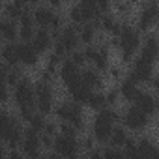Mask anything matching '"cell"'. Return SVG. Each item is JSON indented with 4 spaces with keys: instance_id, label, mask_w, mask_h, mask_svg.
Wrapping results in <instances>:
<instances>
[{
    "instance_id": "5b68a950",
    "label": "cell",
    "mask_w": 159,
    "mask_h": 159,
    "mask_svg": "<svg viewBox=\"0 0 159 159\" xmlns=\"http://www.w3.org/2000/svg\"><path fill=\"white\" fill-rule=\"evenodd\" d=\"M34 96H36V107L39 109L41 114H49L52 111V90L47 83H38L36 90H34Z\"/></svg>"
},
{
    "instance_id": "d590c367",
    "label": "cell",
    "mask_w": 159,
    "mask_h": 159,
    "mask_svg": "<svg viewBox=\"0 0 159 159\" xmlns=\"http://www.w3.org/2000/svg\"><path fill=\"white\" fill-rule=\"evenodd\" d=\"M103 155H105V157H124V152H120L116 146H111V148H107V150L103 152Z\"/></svg>"
},
{
    "instance_id": "30bf717a",
    "label": "cell",
    "mask_w": 159,
    "mask_h": 159,
    "mask_svg": "<svg viewBox=\"0 0 159 159\" xmlns=\"http://www.w3.org/2000/svg\"><path fill=\"white\" fill-rule=\"evenodd\" d=\"M32 19H34V23L36 25H39V28H58L60 26V17L58 15H54L51 10H47V8H38L36 11H34V15H32Z\"/></svg>"
},
{
    "instance_id": "d6a6232c",
    "label": "cell",
    "mask_w": 159,
    "mask_h": 159,
    "mask_svg": "<svg viewBox=\"0 0 159 159\" xmlns=\"http://www.w3.org/2000/svg\"><path fill=\"white\" fill-rule=\"evenodd\" d=\"M23 11H25V10H23L21 6H17L15 2L6 6V15H8L10 19H17V17H21V13H23Z\"/></svg>"
},
{
    "instance_id": "cb8c5ba5",
    "label": "cell",
    "mask_w": 159,
    "mask_h": 159,
    "mask_svg": "<svg viewBox=\"0 0 159 159\" xmlns=\"http://www.w3.org/2000/svg\"><path fill=\"white\" fill-rule=\"evenodd\" d=\"M120 94H122V98H124L125 101H133V99L137 98L139 88H137V83L133 81L131 77L125 79V81L122 83V86H120Z\"/></svg>"
},
{
    "instance_id": "7a4b0ae2",
    "label": "cell",
    "mask_w": 159,
    "mask_h": 159,
    "mask_svg": "<svg viewBox=\"0 0 159 159\" xmlns=\"http://www.w3.org/2000/svg\"><path fill=\"white\" fill-rule=\"evenodd\" d=\"M0 140H4L10 148L19 146L21 140H23L21 125L8 112H0Z\"/></svg>"
},
{
    "instance_id": "f546056e",
    "label": "cell",
    "mask_w": 159,
    "mask_h": 159,
    "mask_svg": "<svg viewBox=\"0 0 159 159\" xmlns=\"http://www.w3.org/2000/svg\"><path fill=\"white\" fill-rule=\"evenodd\" d=\"M99 25H101V28L107 30V32H112V34H118V32H120V25L116 23V19H114L112 15H103L101 21H99Z\"/></svg>"
},
{
    "instance_id": "2e32d148",
    "label": "cell",
    "mask_w": 159,
    "mask_h": 159,
    "mask_svg": "<svg viewBox=\"0 0 159 159\" xmlns=\"http://www.w3.org/2000/svg\"><path fill=\"white\" fill-rule=\"evenodd\" d=\"M84 58H86V62H94V66L99 71H103L109 66V54L105 49H86Z\"/></svg>"
},
{
    "instance_id": "bcb514c9",
    "label": "cell",
    "mask_w": 159,
    "mask_h": 159,
    "mask_svg": "<svg viewBox=\"0 0 159 159\" xmlns=\"http://www.w3.org/2000/svg\"><path fill=\"white\" fill-rule=\"evenodd\" d=\"M116 2H120V0H116Z\"/></svg>"
},
{
    "instance_id": "60d3db41",
    "label": "cell",
    "mask_w": 159,
    "mask_h": 159,
    "mask_svg": "<svg viewBox=\"0 0 159 159\" xmlns=\"http://www.w3.org/2000/svg\"><path fill=\"white\" fill-rule=\"evenodd\" d=\"M32 114H34V107H21V116L25 120H30Z\"/></svg>"
},
{
    "instance_id": "b9f144b4",
    "label": "cell",
    "mask_w": 159,
    "mask_h": 159,
    "mask_svg": "<svg viewBox=\"0 0 159 159\" xmlns=\"http://www.w3.org/2000/svg\"><path fill=\"white\" fill-rule=\"evenodd\" d=\"M62 2H64V0H49V4H51V6H54V8L62 6Z\"/></svg>"
},
{
    "instance_id": "4316f807",
    "label": "cell",
    "mask_w": 159,
    "mask_h": 159,
    "mask_svg": "<svg viewBox=\"0 0 159 159\" xmlns=\"http://www.w3.org/2000/svg\"><path fill=\"white\" fill-rule=\"evenodd\" d=\"M2 60L8 64V66H15L19 62V56H17V45H4L2 47Z\"/></svg>"
},
{
    "instance_id": "ac0fdd59",
    "label": "cell",
    "mask_w": 159,
    "mask_h": 159,
    "mask_svg": "<svg viewBox=\"0 0 159 159\" xmlns=\"http://www.w3.org/2000/svg\"><path fill=\"white\" fill-rule=\"evenodd\" d=\"M17 56H19V62H23L25 66H36L38 64V51L30 45V43H21L17 45Z\"/></svg>"
},
{
    "instance_id": "f1b7e54d",
    "label": "cell",
    "mask_w": 159,
    "mask_h": 159,
    "mask_svg": "<svg viewBox=\"0 0 159 159\" xmlns=\"http://www.w3.org/2000/svg\"><path fill=\"white\" fill-rule=\"evenodd\" d=\"M129 137H127V133H125V129H122V127H114L112 129V133H111V146H116V148H120V146H124V142L127 140Z\"/></svg>"
},
{
    "instance_id": "836d02e7",
    "label": "cell",
    "mask_w": 159,
    "mask_h": 159,
    "mask_svg": "<svg viewBox=\"0 0 159 159\" xmlns=\"http://www.w3.org/2000/svg\"><path fill=\"white\" fill-rule=\"evenodd\" d=\"M73 54H71V62L75 64V66H79V67H81V66H84V62H86V58H84V52H77V51H71Z\"/></svg>"
},
{
    "instance_id": "d4e9b609",
    "label": "cell",
    "mask_w": 159,
    "mask_h": 159,
    "mask_svg": "<svg viewBox=\"0 0 159 159\" xmlns=\"http://www.w3.org/2000/svg\"><path fill=\"white\" fill-rule=\"evenodd\" d=\"M137 153L142 155V157H155L157 155V148L155 144L150 140V139H142L137 146Z\"/></svg>"
},
{
    "instance_id": "83f0119b",
    "label": "cell",
    "mask_w": 159,
    "mask_h": 159,
    "mask_svg": "<svg viewBox=\"0 0 159 159\" xmlns=\"http://www.w3.org/2000/svg\"><path fill=\"white\" fill-rule=\"evenodd\" d=\"M94 38H96V26L84 23V25L81 26V30H79V41H83V43L88 45V43L94 41Z\"/></svg>"
},
{
    "instance_id": "9a60e30c",
    "label": "cell",
    "mask_w": 159,
    "mask_h": 159,
    "mask_svg": "<svg viewBox=\"0 0 159 159\" xmlns=\"http://www.w3.org/2000/svg\"><path fill=\"white\" fill-rule=\"evenodd\" d=\"M99 13L94 10V8H88V6H83V4H79L71 10V21L77 23V25H84L92 19H96Z\"/></svg>"
},
{
    "instance_id": "8d00e7d4",
    "label": "cell",
    "mask_w": 159,
    "mask_h": 159,
    "mask_svg": "<svg viewBox=\"0 0 159 159\" xmlns=\"http://www.w3.org/2000/svg\"><path fill=\"white\" fill-rule=\"evenodd\" d=\"M109 4H111V0H96V10H98V13H105L109 10Z\"/></svg>"
},
{
    "instance_id": "f35d334b",
    "label": "cell",
    "mask_w": 159,
    "mask_h": 159,
    "mask_svg": "<svg viewBox=\"0 0 159 159\" xmlns=\"http://www.w3.org/2000/svg\"><path fill=\"white\" fill-rule=\"evenodd\" d=\"M60 131H62V135H69V137H75V127H73L69 122H66V124L60 127Z\"/></svg>"
},
{
    "instance_id": "277c9868",
    "label": "cell",
    "mask_w": 159,
    "mask_h": 159,
    "mask_svg": "<svg viewBox=\"0 0 159 159\" xmlns=\"http://www.w3.org/2000/svg\"><path fill=\"white\" fill-rule=\"evenodd\" d=\"M58 118H62L64 122H69L75 129H81L83 127V111L79 107V103H62L56 109Z\"/></svg>"
},
{
    "instance_id": "1f68e13d",
    "label": "cell",
    "mask_w": 159,
    "mask_h": 159,
    "mask_svg": "<svg viewBox=\"0 0 159 159\" xmlns=\"http://www.w3.org/2000/svg\"><path fill=\"white\" fill-rule=\"evenodd\" d=\"M30 122V127L34 129V131H38V133H41L43 131V127H45V120H43V116L41 114H32V118L28 120Z\"/></svg>"
},
{
    "instance_id": "ab89813d",
    "label": "cell",
    "mask_w": 159,
    "mask_h": 159,
    "mask_svg": "<svg viewBox=\"0 0 159 159\" xmlns=\"http://www.w3.org/2000/svg\"><path fill=\"white\" fill-rule=\"evenodd\" d=\"M105 101H107L109 105H114V103L118 101V92H116V90H112V92H109V94L105 96Z\"/></svg>"
},
{
    "instance_id": "7c38bea8",
    "label": "cell",
    "mask_w": 159,
    "mask_h": 159,
    "mask_svg": "<svg viewBox=\"0 0 159 159\" xmlns=\"http://www.w3.org/2000/svg\"><path fill=\"white\" fill-rule=\"evenodd\" d=\"M21 146H23V152L30 157H38L39 155V148H41V140H39V133L34 131L32 127L26 129V135L23 137L21 140Z\"/></svg>"
},
{
    "instance_id": "e575fe53",
    "label": "cell",
    "mask_w": 159,
    "mask_h": 159,
    "mask_svg": "<svg viewBox=\"0 0 159 159\" xmlns=\"http://www.w3.org/2000/svg\"><path fill=\"white\" fill-rule=\"evenodd\" d=\"M19 81H21V79H19V73H17L15 69H10V71H8V77H6V84L15 86Z\"/></svg>"
},
{
    "instance_id": "6da1fadb",
    "label": "cell",
    "mask_w": 159,
    "mask_h": 159,
    "mask_svg": "<svg viewBox=\"0 0 159 159\" xmlns=\"http://www.w3.org/2000/svg\"><path fill=\"white\" fill-rule=\"evenodd\" d=\"M118 120V114L111 109H101L96 122H94V139L98 142H109L111 133L114 129V122Z\"/></svg>"
},
{
    "instance_id": "d6986e66",
    "label": "cell",
    "mask_w": 159,
    "mask_h": 159,
    "mask_svg": "<svg viewBox=\"0 0 159 159\" xmlns=\"http://www.w3.org/2000/svg\"><path fill=\"white\" fill-rule=\"evenodd\" d=\"M51 43H52L51 34H49L45 28H39L38 32H34V36H32V47L38 51V54L49 51V49H51Z\"/></svg>"
},
{
    "instance_id": "ffe728a7",
    "label": "cell",
    "mask_w": 159,
    "mask_h": 159,
    "mask_svg": "<svg viewBox=\"0 0 159 159\" xmlns=\"http://www.w3.org/2000/svg\"><path fill=\"white\" fill-rule=\"evenodd\" d=\"M157 52H159L157 39H155L153 36L146 38V39H144V45H142V51H140V58H144V60L155 64V60H157Z\"/></svg>"
},
{
    "instance_id": "44dd1931",
    "label": "cell",
    "mask_w": 159,
    "mask_h": 159,
    "mask_svg": "<svg viewBox=\"0 0 159 159\" xmlns=\"http://www.w3.org/2000/svg\"><path fill=\"white\" fill-rule=\"evenodd\" d=\"M69 94H71V98L75 99V103H86V101H88V98L92 96V88H90V86H86L83 81H79L75 86H71V88H69Z\"/></svg>"
},
{
    "instance_id": "603a6c76",
    "label": "cell",
    "mask_w": 159,
    "mask_h": 159,
    "mask_svg": "<svg viewBox=\"0 0 159 159\" xmlns=\"http://www.w3.org/2000/svg\"><path fill=\"white\" fill-rule=\"evenodd\" d=\"M17 34H19L17 26H15V23L11 19H2V21H0V38H2V39L11 43L17 38Z\"/></svg>"
},
{
    "instance_id": "f6af8a7d",
    "label": "cell",
    "mask_w": 159,
    "mask_h": 159,
    "mask_svg": "<svg viewBox=\"0 0 159 159\" xmlns=\"http://www.w3.org/2000/svg\"><path fill=\"white\" fill-rule=\"evenodd\" d=\"M39 0H26V4H38Z\"/></svg>"
},
{
    "instance_id": "8fae6325",
    "label": "cell",
    "mask_w": 159,
    "mask_h": 159,
    "mask_svg": "<svg viewBox=\"0 0 159 159\" xmlns=\"http://www.w3.org/2000/svg\"><path fill=\"white\" fill-rule=\"evenodd\" d=\"M60 79L66 84V88L69 90L71 86H75L79 81H81V73H79V66H75L71 60H66L60 67Z\"/></svg>"
},
{
    "instance_id": "74e56055",
    "label": "cell",
    "mask_w": 159,
    "mask_h": 159,
    "mask_svg": "<svg viewBox=\"0 0 159 159\" xmlns=\"http://www.w3.org/2000/svg\"><path fill=\"white\" fill-rule=\"evenodd\" d=\"M8 98H10V92H8L6 83H0V103H6Z\"/></svg>"
},
{
    "instance_id": "ba28073f",
    "label": "cell",
    "mask_w": 159,
    "mask_h": 159,
    "mask_svg": "<svg viewBox=\"0 0 159 159\" xmlns=\"http://www.w3.org/2000/svg\"><path fill=\"white\" fill-rule=\"evenodd\" d=\"M153 62H148L144 58H139L133 66V71H131V79L139 84H146L152 81V77H153Z\"/></svg>"
},
{
    "instance_id": "5bb4252c",
    "label": "cell",
    "mask_w": 159,
    "mask_h": 159,
    "mask_svg": "<svg viewBox=\"0 0 159 159\" xmlns=\"http://www.w3.org/2000/svg\"><path fill=\"white\" fill-rule=\"evenodd\" d=\"M133 101H135V107H139V109H140L144 114H148V116L155 114V111H157V101H155V96H153V94L139 92Z\"/></svg>"
},
{
    "instance_id": "9c48e42d",
    "label": "cell",
    "mask_w": 159,
    "mask_h": 159,
    "mask_svg": "<svg viewBox=\"0 0 159 159\" xmlns=\"http://www.w3.org/2000/svg\"><path fill=\"white\" fill-rule=\"evenodd\" d=\"M52 146L56 150V153L64 155V157H73L79 153V144L75 140V137H69V135H60L52 140Z\"/></svg>"
},
{
    "instance_id": "4dcf8cb0",
    "label": "cell",
    "mask_w": 159,
    "mask_h": 159,
    "mask_svg": "<svg viewBox=\"0 0 159 159\" xmlns=\"http://www.w3.org/2000/svg\"><path fill=\"white\" fill-rule=\"evenodd\" d=\"M88 105H90V109H94V111H101L105 105H107V101H105V96L103 94H92L90 98H88V101H86Z\"/></svg>"
},
{
    "instance_id": "484cf974",
    "label": "cell",
    "mask_w": 159,
    "mask_h": 159,
    "mask_svg": "<svg viewBox=\"0 0 159 159\" xmlns=\"http://www.w3.org/2000/svg\"><path fill=\"white\" fill-rule=\"evenodd\" d=\"M81 81L90 86V88H96V86H101V77L96 69H86L84 73H81Z\"/></svg>"
},
{
    "instance_id": "8992f818",
    "label": "cell",
    "mask_w": 159,
    "mask_h": 159,
    "mask_svg": "<svg viewBox=\"0 0 159 159\" xmlns=\"http://www.w3.org/2000/svg\"><path fill=\"white\" fill-rule=\"evenodd\" d=\"M148 122H150V116L144 114L139 107H131V109H127L125 114H124V124H125V127H129V129H133V131H142V129H146Z\"/></svg>"
},
{
    "instance_id": "ee69618b",
    "label": "cell",
    "mask_w": 159,
    "mask_h": 159,
    "mask_svg": "<svg viewBox=\"0 0 159 159\" xmlns=\"http://www.w3.org/2000/svg\"><path fill=\"white\" fill-rule=\"evenodd\" d=\"M6 153H8V152H6V150H4L2 146H0V157H2V155H6Z\"/></svg>"
},
{
    "instance_id": "4fadbf2b",
    "label": "cell",
    "mask_w": 159,
    "mask_h": 159,
    "mask_svg": "<svg viewBox=\"0 0 159 159\" xmlns=\"http://www.w3.org/2000/svg\"><path fill=\"white\" fill-rule=\"evenodd\" d=\"M157 23V4H155V0H152V2L148 6H144L140 17H139V28L140 30H150L153 25Z\"/></svg>"
},
{
    "instance_id": "3957f363",
    "label": "cell",
    "mask_w": 159,
    "mask_h": 159,
    "mask_svg": "<svg viewBox=\"0 0 159 159\" xmlns=\"http://www.w3.org/2000/svg\"><path fill=\"white\" fill-rule=\"evenodd\" d=\"M120 39V49H122V54H124V62H129L135 54V51L139 49L140 45V36L135 28L131 26H120V32H118Z\"/></svg>"
},
{
    "instance_id": "e0dca14e",
    "label": "cell",
    "mask_w": 159,
    "mask_h": 159,
    "mask_svg": "<svg viewBox=\"0 0 159 159\" xmlns=\"http://www.w3.org/2000/svg\"><path fill=\"white\" fill-rule=\"evenodd\" d=\"M58 41L62 43V47L66 49V52L75 51L77 45H79V32H77V28H75V26H67V28H64L62 34H60V39H58Z\"/></svg>"
},
{
    "instance_id": "52a82bcc",
    "label": "cell",
    "mask_w": 159,
    "mask_h": 159,
    "mask_svg": "<svg viewBox=\"0 0 159 159\" xmlns=\"http://www.w3.org/2000/svg\"><path fill=\"white\" fill-rule=\"evenodd\" d=\"M15 101L19 107H36L34 88L26 79H23V81H19L15 84Z\"/></svg>"
},
{
    "instance_id": "7bdbcfd3",
    "label": "cell",
    "mask_w": 159,
    "mask_h": 159,
    "mask_svg": "<svg viewBox=\"0 0 159 159\" xmlns=\"http://www.w3.org/2000/svg\"><path fill=\"white\" fill-rule=\"evenodd\" d=\"M111 75H112V77H114V79H118V77H120V71H118V69H116V67H114V69H112V71H111Z\"/></svg>"
},
{
    "instance_id": "7402d4cb",
    "label": "cell",
    "mask_w": 159,
    "mask_h": 159,
    "mask_svg": "<svg viewBox=\"0 0 159 159\" xmlns=\"http://www.w3.org/2000/svg\"><path fill=\"white\" fill-rule=\"evenodd\" d=\"M19 19H21V32H19L21 39H25V41L32 39V36H34V19H32V15L23 11Z\"/></svg>"
}]
</instances>
